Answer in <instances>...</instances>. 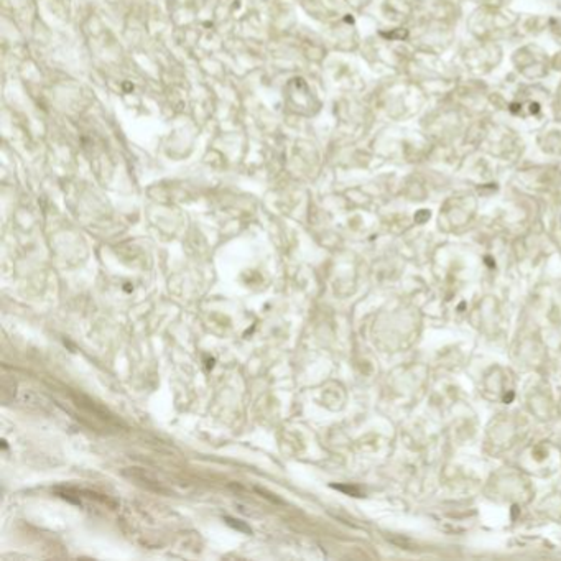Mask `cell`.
I'll use <instances>...</instances> for the list:
<instances>
[]
</instances>
